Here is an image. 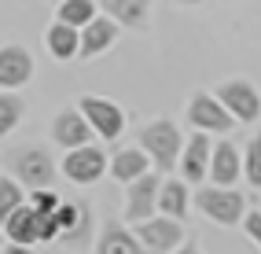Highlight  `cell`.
Masks as SVG:
<instances>
[{"label": "cell", "instance_id": "obj_7", "mask_svg": "<svg viewBox=\"0 0 261 254\" xmlns=\"http://www.w3.org/2000/svg\"><path fill=\"white\" fill-rule=\"evenodd\" d=\"M136 236L151 254H166V250H177L184 240V228L177 217H147V221H136Z\"/></svg>", "mask_w": 261, "mask_h": 254}, {"label": "cell", "instance_id": "obj_24", "mask_svg": "<svg viewBox=\"0 0 261 254\" xmlns=\"http://www.w3.org/2000/svg\"><path fill=\"white\" fill-rule=\"evenodd\" d=\"M56 221H59V228H63V240H70V236H77V232L85 228V207H74V202H59Z\"/></svg>", "mask_w": 261, "mask_h": 254}, {"label": "cell", "instance_id": "obj_12", "mask_svg": "<svg viewBox=\"0 0 261 254\" xmlns=\"http://www.w3.org/2000/svg\"><path fill=\"white\" fill-rule=\"evenodd\" d=\"M33 78V56L19 44L0 48V89H19Z\"/></svg>", "mask_w": 261, "mask_h": 254}, {"label": "cell", "instance_id": "obj_29", "mask_svg": "<svg viewBox=\"0 0 261 254\" xmlns=\"http://www.w3.org/2000/svg\"><path fill=\"white\" fill-rule=\"evenodd\" d=\"M173 254H199V247H177Z\"/></svg>", "mask_w": 261, "mask_h": 254}, {"label": "cell", "instance_id": "obj_13", "mask_svg": "<svg viewBox=\"0 0 261 254\" xmlns=\"http://www.w3.org/2000/svg\"><path fill=\"white\" fill-rule=\"evenodd\" d=\"M118 41V22L111 15H96L89 26H81V59H92L99 52H107V48Z\"/></svg>", "mask_w": 261, "mask_h": 254}, {"label": "cell", "instance_id": "obj_17", "mask_svg": "<svg viewBox=\"0 0 261 254\" xmlns=\"http://www.w3.org/2000/svg\"><path fill=\"white\" fill-rule=\"evenodd\" d=\"M4 236H8L11 243H26V247L41 243V232H37V210L22 202V207L4 221Z\"/></svg>", "mask_w": 261, "mask_h": 254}, {"label": "cell", "instance_id": "obj_27", "mask_svg": "<svg viewBox=\"0 0 261 254\" xmlns=\"http://www.w3.org/2000/svg\"><path fill=\"white\" fill-rule=\"evenodd\" d=\"M243 228H247V236L261 247V214L257 210H250V214H243Z\"/></svg>", "mask_w": 261, "mask_h": 254}, {"label": "cell", "instance_id": "obj_10", "mask_svg": "<svg viewBox=\"0 0 261 254\" xmlns=\"http://www.w3.org/2000/svg\"><path fill=\"white\" fill-rule=\"evenodd\" d=\"M92 125L89 118L81 114V107H66L56 114V122H51V137H56V144H63L66 151L70 147H81V144H92Z\"/></svg>", "mask_w": 261, "mask_h": 254}, {"label": "cell", "instance_id": "obj_18", "mask_svg": "<svg viewBox=\"0 0 261 254\" xmlns=\"http://www.w3.org/2000/svg\"><path fill=\"white\" fill-rule=\"evenodd\" d=\"M48 52L56 56V59H74L81 52V30L70 26V22H56V26H48Z\"/></svg>", "mask_w": 261, "mask_h": 254}, {"label": "cell", "instance_id": "obj_23", "mask_svg": "<svg viewBox=\"0 0 261 254\" xmlns=\"http://www.w3.org/2000/svg\"><path fill=\"white\" fill-rule=\"evenodd\" d=\"M26 114L22 107V99L19 96H11V92H0V137H8V133L19 125V118Z\"/></svg>", "mask_w": 261, "mask_h": 254}, {"label": "cell", "instance_id": "obj_26", "mask_svg": "<svg viewBox=\"0 0 261 254\" xmlns=\"http://www.w3.org/2000/svg\"><path fill=\"white\" fill-rule=\"evenodd\" d=\"M30 207L41 210V214H56L59 210V195L51 188H33V202H30Z\"/></svg>", "mask_w": 261, "mask_h": 254}, {"label": "cell", "instance_id": "obj_16", "mask_svg": "<svg viewBox=\"0 0 261 254\" xmlns=\"http://www.w3.org/2000/svg\"><path fill=\"white\" fill-rule=\"evenodd\" d=\"M147 166H151V155L144 147H121L118 155H111V173L121 184H133L136 177H144Z\"/></svg>", "mask_w": 261, "mask_h": 254}, {"label": "cell", "instance_id": "obj_28", "mask_svg": "<svg viewBox=\"0 0 261 254\" xmlns=\"http://www.w3.org/2000/svg\"><path fill=\"white\" fill-rule=\"evenodd\" d=\"M0 254H33L26 243H11V247H4V250H0Z\"/></svg>", "mask_w": 261, "mask_h": 254}, {"label": "cell", "instance_id": "obj_15", "mask_svg": "<svg viewBox=\"0 0 261 254\" xmlns=\"http://www.w3.org/2000/svg\"><path fill=\"white\" fill-rule=\"evenodd\" d=\"M96 254H151V250L140 243V236H133L125 225H118V221H107V228L99 232Z\"/></svg>", "mask_w": 261, "mask_h": 254}, {"label": "cell", "instance_id": "obj_9", "mask_svg": "<svg viewBox=\"0 0 261 254\" xmlns=\"http://www.w3.org/2000/svg\"><path fill=\"white\" fill-rule=\"evenodd\" d=\"M217 99L232 111L236 122H254V118L261 114V92L250 81H224L217 89Z\"/></svg>", "mask_w": 261, "mask_h": 254}, {"label": "cell", "instance_id": "obj_3", "mask_svg": "<svg viewBox=\"0 0 261 254\" xmlns=\"http://www.w3.org/2000/svg\"><path fill=\"white\" fill-rule=\"evenodd\" d=\"M195 202H199V210L210 217V221H217L224 228L239 225L243 214H247V199H243L236 188H221V184H214V188H199Z\"/></svg>", "mask_w": 261, "mask_h": 254}, {"label": "cell", "instance_id": "obj_2", "mask_svg": "<svg viewBox=\"0 0 261 254\" xmlns=\"http://www.w3.org/2000/svg\"><path fill=\"white\" fill-rule=\"evenodd\" d=\"M8 162H11V173L19 177L26 188H51V181H56V162H51V155L37 144L11 151Z\"/></svg>", "mask_w": 261, "mask_h": 254}, {"label": "cell", "instance_id": "obj_25", "mask_svg": "<svg viewBox=\"0 0 261 254\" xmlns=\"http://www.w3.org/2000/svg\"><path fill=\"white\" fill-rule=\"evenodd\" d=\"M243 177L250 181V188H261V137H254L247 144V155H243Z\"/></svg>", "mask_w": 261, "mask_h": 254}, {"label": "cell", "instance_id": "obj_30", "mask_svg": "<svg viewBox=\"0 0 261 254\" xmlns=\"http://www.w3.org/2000/svg\"><path fill=\"white\" fill-rule=\"evenodd\" d=\"M180 4H202V0H180Z\"/></svg>", "mask_w": 261, "mask_h": 254}, {"label": "cell", "instance_id": "obj_5", "mask_svg": "<svg viewBox=\"0 0 261 254\" xmlns=\"http://www.w3.org/2000/svg\"><path fill=\"white\" fill-rule=\"evenodd\" d=\"M188 122L195 129H206V133H228L236 125V118H232V111L224 107L217 96L195 92V96H191V104H188Z\"/></svg>", "mask_w": 261, "mask_h": 254}, {"label": "cell", "instance_id": "obj_19", "mask_svg": "<svg viewBox=\"0 0 261 254\" xmlns=\"http://www.w3.org/2000/svg\"><path fill=\"white\" fill-rule=\"evenodd\" d=\"M159 210L169 214V217H177V221L188 214V181H184V177H180V181H177V177H166V181H162Z\"/></svg>", "mask_w": 261, "mask_h": 254}, {"label": "cell", "instance_id": "obj_20", "mask_svg": "<svg viewBox=\"0 0 261 254\" xmlns=\"http://www.w3.org/2000/svg\"><path fill=\"white\" fill-rule=\"evenodd\" d=\"M147 4L151 0H103V11L118 26H144L147 22Z\"/></svg>", "mask_w": 261, "mask_h": 254}, {"label": "cell", "instance_id": "obj_21", "mask_svg": "<svg viewBox=\"0 0 261 254\" xmlns=\"http://www.w3.org/2000/svg\"><path fill=\"white\" fill-rule=\"evenodd\" d=\"M56 15H59V22H70V26H77V30H81V26H89L99 11H96L92 0H63Z\"/></svg>", "mask_w": 261, "mask_h": 254}, {"label": "cell", "instance_id": "obj_14", "mask_svg": "<svg viewBox=\"0 0 261 254\" xmlns=\"http://www.w3.org/2000/svg\"><path fill=\"white\" fill-rule=\"evenodd\" d=\"M243 173V159H239V151L228 144V140H221L214 144V159H210V181L221 184V188H232V184L239 181Z\"/></svg>", "mask_w": 261, "mask_h": 254}, {"label": "cell", "instance_id": "obj_4", "mask_svg": "<svg viewBox=\"0 0 261 254\" xmlns=\"http://www.w3.org/2000/svg\"><path fill=\"white\" fill-rule=\"evenodd\" d=\"M107 169V151L96 147V144H81V147H70L63 159V173L66 181L74 184H96Z\"/></svg>", "mask_w": 261, "mask_h": 254}, {"label": "cell", "instance_id": "obj_1", "mask_svg": "<svg viewBox=\"0 0 261 254\" xmlns=\"http://www.w3.org/2000/svg\"><path fill=\"white\" fill-rule=\"evenodd\" d=\"M140 147L151 155V162L162 169V173H169L173 166H180V151H184V140H180V129L166 122V118H159V122H147L140 129Z\"/></svg>", "mask_w": 261, "mask_h": 254}, {"label": "cell", "instance_id": "obj_6", "mask_svg": "<svg viewBox=\"0 0 261 254\" xmlns=\"http://www.w3.org/2000/svg\"><path fill=\"white\" fill-rule=\"evenodd\" d=\"M77 107H81L85 118H89V125L96 129V137H103V140H118V133L125 129L121 107L111 104V99H103V96H81Z\"/></svg>", "mask_w": 261, "mask_h": 254}, {"label": "cell", "instance_id": "obj_22", "mask_svg": "<svg viewBox=\"0 0 261 254\" xmlns=\"http://www.w3.org/2000/svg\"><path fill=\"white\" fill-rule=\"evenodd\" d=\"M19 184H22V181H15V177H0V228H4V221L26 202Z\"/></svg>", "mask_w": 261, "mask_h": 254}, {"label": "cell", "instance_id": "obj_8", "mask_svg": "<svg viewBox=\"0 0 261 254\" xmlns=\"http://www.w3.org/2000/svg\"><path fill=\"white\" fill-rule=\"evenodd\" d=\"M125 192H129V195H125V217H129V221H147V217L159 210L162 177L147 169V173H144V177H136Z\"/></svg>", "mask_w": 261, "mask_h": 254}, {"label": "cell", "instance_id": "obj_11", "mask_svg": "<svg viewBox=\"0 0 261 254\" xmlns=\"http://www.w3.org/2000/svg\"><path fill=\"white\" fill-rule=\"evenodd\" d=\"M210 159H214V144L206 137V129H199L180 151V177L188 184H199L206 173H210Z\"/></svg>", "mask_w": 261, "mask_h": 254}]
</instances>
